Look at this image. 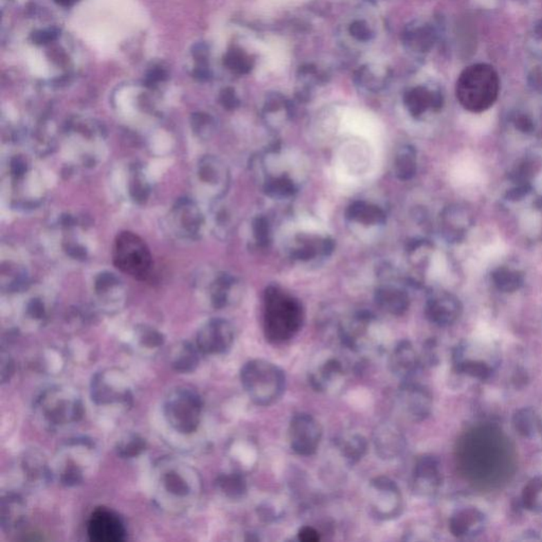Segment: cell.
<instances>
[{
  "label": "cell",
  "instance_id": "3957f363",
  "mask_svg": "<svg viewBox=\"0 0 542 542\" xmlns=\"http://www.w3.org/2000/svg\"><path fill=\"white\" fill-rule=\"evenodd\" d=\"M33 415L37 424L49 432H57L81 422L84 404L73 386L53 384L34 398Z\"/></svg>",
  "mask_w": 542,
  "mask_h": 542
},
{
  "label": "cell",
  "instance_id": "5b68a950",
  "mask_svg": "<svg viewBox=\"0 0 542 542\" xmlns=\"http://www.w3.org/2000/svg\"><path fill=\"white\" fill-rule=\"evenodd\" d=\"M162 414L169 429L183 436L196 433L203 418V400L196 389L179 386L167 392Z\"/></svg>",
  "mask_w": 542,
  "mask_h": 542
},
{
  "label": "cell",
  "instance_id": "7a4b0ae2",
  "mask_svg": "<svg viewBox=\"0 0 542 542\" xmlns=\"http://www.w3.org/2000/svg\"><path fill=\"white\" fill-rule=\"evenodd\" d=\"M304 317L299 299L277 285L267 287L263 298V330L269 342H290L302 328Z\"/></svg>",
  "mask_w": 542,
  "mask_h": 542
},
{
  "label": "cell",
  "instance_id": "1f68e13d",
  "mask_svg": "<svg viewBox=\"0 0 542 542\" xmlns=\"http://www.w3.org/2000/svg\"><path fill=\"white\" fill-rule=\"evenodd\" d=\"M216 487L219 493L231 500L242 499L248 490L246 478L237 470L219 474L216 479Z\"/></svg>",
  "mask_w": 542,
  "mask_h": 542
},
{
  "label": "cell",
  "instance_id": "f1b7e54d",
  "mask_svg": "<svg viewBox=\"0 0 542 542\" xmlns=\"http://www.w3.org/2000/svg\"><path fill=\"white\" fill-rule=\"evenodd\" d=\"M458 304L450 295L438 292L432 295L426 303V316L433 324L445 326L456 316Z\"/></svg>",
  "mask_w": 542,
  "mask_h": 542
},
{
  "label": "cell",
  "instance_id": "f546056e",
  "mask_svg": "<svg viewBox=\"0 0 542 542\" xmlns=\"http://www.w3.org/2000/svg\"><path fill=\"white\" fill-rule=\"evenodd\" d=\"M346 215L351 222L366 227L380 226L386 221V212L380 206L366 200L353 201L346 209Z\"/></svg>",
  "mask_w": 542,
  "mask_h": 542
},
{
  "label": "cell",
  "instance_id": "9a60e30c",
  "mask_svg": "<svg viewBox=\"0 0 542 542\" xmlns=\"http://www.w3.org/2000/svg\"><path fill=\"white\" fill-rule=\"evenodd\" d=\"M322 438V428L318 420L308 413H297L288 426L290 448L299 456L316 454Z\"/></svg>",
  "mask_w": 542,
  "mask_h": 542
},
{
  "label": "cell",
  "instance_id": "f907efd6",
  "mask_svg": "<svg viewBox=\"0 0 542 542\" xmlns=\"http://www.w3.org/2000/svg\"><path fill=\"white\" fill-rule=\"evenodd\" d=\"M165 79H167V73L163 71L162 68L156 67L147 73V84L149 86H151V85H156L157 83Z\"/></svg>",
  "mask_w": 542,
  "mask_h": 542
},
{
  "label": "cell",
  "instance_id": "ffe728a7",
  "mask_svg": "<svg viewBox=\"0 0 542 542\" xmlns=\"http://www.w3.org/2000/svg\"><path fill=\"white\" fill-rule=\"evenodd\" d=\"M376 454L382 460L398 459L406 449V438L402 429L393 422L380 424L373 436Z\"/></svg>",
  "mask_w": 542,
  "mask_h": 542
},
{
  "label": "cell",
  "instance_id": "ac0fdd59",
  "mask_svg": "<svg viewBox=\"0 0 542 542\" xmlns=\"http://www.w3.org/2000/svg\"><path fill=\"white\" fill-rule=\"evenodd\" d=\"M203 285V295L211 308L224 310L232 305L240 295V282L232 274L218 272Z\"/></svg>",
  "mask_w": 542,
  "mask_h": 542
},
{
  "label": "cell",
  "instance_id": "5bb4252c",
  "mask_svg": "<svg viewBox=\"0 0 542 542\" xmlns=\"http://www.w3.org/2000/svg\"><path fill=\"white\" fill-rule=\"evenodd\" d=\"M234 342V328L224 318H212L199 328L195 337L201 354L205 356L224 355L232 348Z\"/></svg>",
  "mask_w": 542,
  "mask_h": 542
},
{
  "label": "cell",
  "instance_id": "b9f144b4",
  "mask_svg": "<svg viewBox=\"0 0 542 542\" xmlns=\"http://www.w3.org/2000/svg\"><path fill=\"white\" fill-rule=\"evenodd\" d=\"M192 124L193 131L196 133L197 137L201 139H207L210 137L211 133L213 131L212 118L207 113H196L192 115Z\"/></svg>",
  "mask_w": 542,
  "mask_h": 542
},
{
  "label": "cell",
  "instance_id": "f6af8a7d",
  "mask_svg": "<svg viewBox=\"0 0 542 542\" xmlns=\"http://www.w3.org/2000/svg\"><path fill=\"white\" fill-rule=\"evenodd\" d=\"M14 362L8 353L3 350L1 352V382L6 384L11 380L14 374Z\"/></svg>",
  "mask_w": 542,
  "mask_h": 542
},
{
  "label": "cell",
  "instance_id": "db71d44e",
  "mask_svg": "<svg viewBox=\"0 0 542 542\" xmlns=\"http://www.w3.org/2000/svg\"><path fill=\"white\" fill-rule=\"evenodd\" d=\"M57 3L62 6H71L77 1V0H55Z\"/></svg>",
  "mask_w": 542,
  "mask_h": 542
},
{
  "label": "cell",
  "instance_id": "60d3db41",
  "mask_svg": "<svg viewBox=\"0 0 542 542\" xmlns=\"http://www.w3.org/2000/svg\"><path fill=\"white\" fill-rule=\"evenodd\" d=\"M252 233L258 246H268L271 241V227L268 219L263 215L253 219Z\"/></svg>",
  "mask_w": 542,
  "mask_h": 542
},
{
  "label": "cell",
  "instance_id": "816d5d0a",
  "mask_svg": "<svg viewBox=\"0 0 542 542\" xmlns=\"http://www.w3.org/2000/svg\"><path fill=\"white\" fill-rule=\"evenodd\" d=\"M192 55L199 64H207L208 47L205 44H196L192 49Z\"/></svg>",
  "mask_w": 542,
  "mask_h": 542
},
{
  "label": "cell",
  "instance_id": "681fc988",
  "mask_svg": "<svg viewBox=\"0 0 542 542\" xmlns=\"http://www.w3.org/2000/svg\"><path fill=\"white\" fill-rule=\"evenodd\" d=\"M298 539L303 542H318L321 540V536L315 527L306 525L299 530Z\"/></svg>",
  "mask_w": 542,
  "mask_h": 542
},
{
  "label": "cell",
  "instance_id": "7c38bea8",
  "mask_svg": "<svg viewBox=\"0 0 542 542\" xmlns=\"http://www.w3.org/2000/svg\"><path fill=\"white\" fill-rule=\"evenodd\" d=\"M15 474L24 489L41 490L53 480L51 461L43 451L30 448L19 454L16 460Z\"/></svg>",
  "mask_w": 542,
  "mask_h": 542
},
{
  "label": "cell",
  "instance_id": "d6986e66",
  "mask_svg": "<svg viewBox=\"0 0 542 542\" xmlns=\"http://www.w3.org/2000/svg\"><path fill=\"white\" fill-rule=\"evenodd\" d=\"M398 404L411 420H424L429 414L430 398L428 392L412 380L402 382L398 392Z\"/></svg>",
  "mask_w": 542,
  "mask_h": 542
},
{
  "label": "cell",
  "instance_id": "4dcf8cb0",
  "mask_svg": "<svg viewBox=\"0 0 542 542\" xmlns=\"http://www.w3.org/2000/svg\"><path fill=\"white\" fill-rule=\"evenodd\" d=\"M418 171V155L412 145L404 144L398 147L393 161V172L396 178L408 181L415 176Z\"/></svg>",
  "mask_w": 542,
  "mask_h": 542
},
{
  "label": "cell",
  "instance_id": "8992f818",
  "mask_svg": "<svg viewBox=\"0 0 542 542\" xmlns=\"http://www.w3.org/2000/svg\"><path fill=\"white\" fill-rule=\"evenodd\" d=\"M497 71L486 64H474L466 68L456 83V97L464 109L483 111L495 103L499 93Z\"/></svg>",
  "mask_w": 542,
  "mask_h": 542
},
{
  "label": "cell",
  "instance_id": "cb8c5ba5",
  "mask_svg": "<svg viewBox=\"0 0 542 542\" xmlns=\"http://www.w3.org/2000/svg\"><path fill=\"white\" fill-rule=\"evenodd\" d=\"M438 463L431 456H422L416 462L412 477V489L418 496L433 493L438 486Z\"/></svg>",
  "mask_w": 542,
  "mask_h": 542
},
{
  "label": "cell",
  "instance_id": "30bf717a",
  "mask_svg": "<svg viewBox=\"0 0 542 542\" xmlns=\"http://www.w3.org/2000/svg\"><path fill=\"white\" fill-rule=\"evenodd\" d=\"M230 171L218 157H201L195 167V183L200 195L209 200L222 199L230 187Z\"/></svg>",
  "mask_w": 542,
  "mask_h": 542
},
{
  "label": "cell",
  "instance_id": "c3c4849f",
  "mask_svg": "<svg viewBox=\"0 0 542 542\" xmlns=\"http://www.w3.org/2000/svg\"><path fill=\"white\" fill-rule=\"evenodd\" d=\"M219 101L223 106L229 111L236 109L240 105V100L235 95V91L232 88H226L221 93Z\"/></svg>",
  "mask_w": 542,
  "mask_h": 542
},
{
  "label": "cell",
  "instance_id": "7dc6e473",
  "mask_svg": "<svg viewBox=\"0 0 542 542\" xmlns=\"http://www.w3.org/2000/svg\"><path fill=\"white\" fill-rule=\"evenodd\" d=\"M57 37H59V31L57 29H47L34 32L31 39L37 45H46L50 41H55Z\"/></svg>",
  "mask_w": 542,
  "mask_h": 542
},
{
  "label": "cell",
  "instance_id": "44dd1931",
  "mask_svg": "<svg viewBox=\"0 0 542 542\" xmlns=\"http://www.w3.org/2000/svg\"><path fill=\"white\" fill-rule=\"evenodd\" d=\"M0 525L5 533H14L25 525L28 506L19 490H8L1 496Z\"/></svg>",
  "mask_w": 542,
  "mask_h": 542
},
{
  "label": "cell",
  "instance_id": "ab89813d",
  "mask_svg": "<svg viewBox=\"0 0 542 542\" xmlns=\"http://www.w3.org/2000/svg\"><path fill=\"white\" fill-rule=\"evenodd\" d=\"M225 64L231 71H235L236 73H242V75L249 73L252 68V61L250 57H247L241 50L237 49L231 50L227 53L226 57H225Z\"/></svg>",
  "mask_w": 542,
  "mask_h": 542
},
{
  "label": "cell",
  "instance_id": "ee69618b",
  "mask_svg": "<svg viewBox=\"0 0 542 542\" xmlns=\"http://www.w3.org/2000/svg\"><path fill=\"white\" fill-rule=\"evenodd\" d=\"M230 229V217L228 212L225 210L218 211L214 215V231L216 234H227Z\"/></svg>",
  "mask_w": 542,
  "mask_h": 542
},
{
  "label": "cell",
  "instance_id": "d6a6232c",
  "mask_svg": "<svg viewBox=\"0 0 542 542\" xmlns=\"http://www.w3.org/2000/svg\"><path fill=\"white\" fill-rule=\"evenodd\" d=\"M344 366L337 358H330L310 376V384L317 391H324L334 380L342 377Z\"/></svg>",
  "mask_w": 542,
  "mask_h": 542
},
{
  "label": "cell",
  "instance_id": "d4e9b609",
  "mask_svg": "<svg viewBox=\"0 0 542 542\" xmlns=\"http://www.w3.org/2000/svg\"><path fill=\"white\" fill-rule=\"evenodd\" d=\"M374 300L380 310L392 316H402L409 310V295L398 286L382 285L378 287L374 294Z\"/></svg>",
  "mask_w": 542,
  "mask_h": 542
},
{
  "label": "cell",
  "instance_id": "7402d4cb",
  "mask_svg": "<svg viewBox=\"0 0 542 542\" xmlns=\"http://www.w3.org/2000/svg\"><path fill=\"white\" fill-rule=\"evenodd\" d=\"M334 248V241L330 237L301 234L296 237L290 254L294 260L310 262L317 258L330 256Z\"/></svg>",
  "mask_w": 542,
  "mask_h": 542
},
{
  "label": "cell",
  "instance_id": "9c48e42d",
  "mask_svg": "<svg viewBox=\"0 0 542 542\" xmlns=\"http://www.w3.org/2000/svg\"><path fill=\"white\" fill-rule=\"evenodd\" d=\"M113 264L123 274L139 281L153 276V256L147 243L136 233L123 231L115 237L113 248Z\"/></svg>",
  "mask_w": 542,
  "mask_h": 542
},
{
  "label": "cell",
  "instance_id": "484cf974",
  "mask_svg": "<svg viewBox=\"0 0 542 542\" xmlns=\"http://www.w3.org/2000/svg\"><path fill=\"white\" fill-rule=\"evenodd\" d=\"M201 356L195 342H181L169 351V364L175 372L190 374L198 368Z\"/></svg>",
  "mask_w": 542,
  "mask_h": 542
},
{
  "label": "cell",
  "instance_id": "6da1fadb",
  "mask_svg": "<svg viewBox=\"0 0 542 542\" xmlns=\"http://www.w3.org/2000/svg\"><path fill=\"white\" fill-rule=\"evenodd\" d=\"M151 490L155 504L169 515H181L198 501L203 490L200 474L183 460L167 456L155 463Z\"/></svg>",
  "mask_w": 542,
  "mask_h": 542
},
{
  "label": "cell",
  "instance_id": "4316f807",
  "mask_svg": "<svg viewBox=\"0 0 542 542\" xmlns=\"http://www.w3.org/2000/svg\"><path fill=\"white\" fill-rule=\"evenodd\" d=\"M165 344V335L154 326L140 324L133 330L131 340V348L143 356H154Z\"/></svg>",
  "mask_w": 542,
  "mask_h": 542
},
{
  "label": "cell",
  "instance_id": "8d00e7d4",
  "mask_svg": "<svg viewBox=\"0 0 542 542\" xmlns=\"http://www.w3.org/2000/svg\"><path fill=\"white\" fill-rule=\"evenodd\" d=\"M129 193L135 203H144L151 195V183L147 178L144 167L141 165H133L129 169Z\"/></svg>",
  "mask_w": 542,
  "mask_h": 542
},
{
  "label": "cell",
  "instance_id": "83f0119b",
  "mask_svg": "<svg viewBox=\"0 0 542 542\" xmlns=\"http://www.w3.org/2000/svg\"><path fill=\"white\" fill-rule=\"evenodd\" d=\"M404 105L414 118H420L428 111H438L442 106V95L426 87H416L404 97Z\"/></svg>",
  "mask_w": 542,
  "mask_h": 542
},
{
  "label": "cell",
  "instance_id": "52a82bcc",
  "mask_svg": "<svg viewBox=\"0 0 542 542\" xmlns=\"http://www.w3.org/2000/svg\"><path fill=\"white\" fill-rule=\"evenodd\" d=\"M241 382L251 402L266 406L282 398L286 376L277 364L265 359H253L241 370Z\"/></svg>",
  "mask_w": 542,
  "mask_h": 542
},
{
  "label": "cell",
  "instance_id": "7bdbcfd3",
  "mask_svg": "<svg viewBox=\"0 0 542 542\" xmlns=\"http://www.w3.org/2000/svg\"><path fill=\"white\" fill-rule=\"evenodd\" d=\"M495 280L498 284L504 287H516L519 283L520 276L516 271L501 269L495 274Z\"/></svg>",
  "mask_w": 542,
  "mask_h": 542
},
{
  "label": "cell",
  "instance_id": "277c9868",
  "mask_svg": "<svg viewBox=\"0 0 542 542\" xmlns=\"http://www.w3.org/2000/svg\"><path fill=\"white\" fill-rule=\"evenodd\" d=\"M97 443L87 436L66 440L51 461L53 480L64 487H77L95 474L99 466Z\"/></svg>",
  "mask_w": 542,
  "mask_h": 542
},
{
  "label": "cell",
  "instance_id": "e575fe53",
  "mask_svg": "<svg viewBox=\"0 0 542 542\" xmlns=\"http://www.w3.org/2000/svg\"><path fill=\"white\" fill-rule=\"evenodd\" d=\"M467 215L461 209L449 208L444 211L442 216V231L447 240H460L465 230H467Z\"/></svg>",
  "mask_w": 542,
  "mask_h": 542
},
{
  "label": "cell",
  "instance_id": "d590c367",
  "mask_svg": "<svg viewBox=\"0 0 542 542\" xmlns=\"http://www.w3.org/2000/svg\"><path fill=\"white\" fill-rule=\"evenodd\" d=\"M21 318L27 328H41L49 318L48 303L41 297H32L24 305Z\"/></svg>",
  "mask_w": 542,
  "mask_h": 542
},
{
  "label": "cell",
  "instance_id": "f5cc1de1",
  "mask_svg": "<svg viewBox=\"0 0 542 542\" xmlns=\"http://www.w3.org/2000/svg\"><path fill=\"white\" fill-rule=\"evenodd\" d=\"M259 515H260L261 519L266 522L271 521V520H274L277 518V513H274V510L268 505L261 506L259 508Z\"/></svg>",
  "mask_w": 542,
  "mask_h": 542
},
{
  "label": "cell",
  "instance_id": "8fae6325",
  "mask_svg": "<svg viewBox=\"0 0 542 542\" xmlns=\"http://www.w3.org/2000/svg\"><path fill=\"white\" fill-rule=\"evenodd\" d=\"M368 506L377 519L398 518L402 511V495L398 484L386 476L373 478L368 484Z\"/></svg>",
  "mask_w": 542,
  "mask_h": 542
},
{
  "label": "cell",
  "instance_id": "603a6c76",
  "mask_svg": "<svg viewBox=\"0 0 542 542\" xmlns=\"http://www.w3.org/2000/svg\"><path fill=\"white\" fill-rule=\"evenodd\" d=\"M389 364L392 373L402 382L413 380L420 366L418 353L408 340H402L396 344Z\"/></svg>",
  "mask_w": 542,
  "mask_h": 542
},
{
  "label": "cell",
  "instance_id": "ba28073f",
  "mask_svg": "<svg viewBox=\"0 0 542 542\" xmlns=\"http://www.w3.org/2000/svg\"><path fill=\"white\" fill-rule=\"evenodd\" d=\"M91 398L100 408L125 410L133 404V388L127 373L115 366L101 368L93 374L89 386Z\"/></svg>",
  "mask_w": 542,
  "mask_h": 542
},
{
  "label": "cell",
  "instance_id": "4fadbf2b",
  "mask_svg": "<svg viewBox=\"0 0 542 542\" xmlns=\"http://www.w3.org/2000/svg\"><path fill=\"white\" fill-rule=\"evenodd\" d=\"M169 228L181 240L197 241L206 227V217L194 199L179 198L169 211Z\"/></svg>",
  "mask_w": 542,
  "mask_h": 542
},
{
  "label": "cell",
  "instance_id": "f35d334b",
  "mask_svg": "<svg viewBox=\"0 0 542 542\" xmlns=\"http://www.w3.org/2000/svg\"><path fill=\"white\" fill-rule=\"evenodd\" d=\"M338 447L346 462L354 465L366 456L368 451V440L362 434H351L339 440Z\"/></svg>",
  "mask_w": 542,
  "mask_h": 542
},
{
  "label": "cell",
  "instance_id": "74e56055",
  "mask_svg": "<svg viewBox=\"0 0 542 542\" xmlns=\"http://www.w3.org/2000/svg\"><path fill=\"white\" fill-rule=\"evenodd\" d=\"M147 449V442L141 434L129 432L121 436L115 444V454L124 460L137 459Z\"/></svg>",
  "mask_w": 542,
  "mask_h": 542
},
{
  "label": "cell",
  "instance_id": "bcb514c9",
  "mask_svg": "<svg viewBox=\"0 0 542 542\" xmlns=\"http://www.w3.org/2000/svg\"><path fill=\"white\" fill-rule=\"evenodd\" d=\"M351 34L358 41H368L372 37V31L364 21H355L350 28Z\"/></svg>",
  "mask_w": 542,
  "mask_h": 542
},
{
  "label": "cell",
  "instance_id": "2e32d148",
  "mask_svg": "<svg viewBox=\"0 0 542 542\" xmlns=\"http://www.w3.org/2000/svg\"><path fill=\"white\" fill-rule=\"evenodd\" d=\"M87 536L93 542H122L127 539V525L111 508L97 507L87 522Z\"/></svg>",
  "mask_w": 542,
  "mask_h": 542
},
{
  "label": "cell",
  "instance_id": "836d02e7",
  "mask_svg": "<svg viewBox=\"0 0 542 542\" xmlns=\"http://www.w3.org/2000/svg\"><path fill=\"white\" fill-rule=\"evenodd\" d=\"M263 190L265 194L271 198L286 199L294 196L298 192V185L290 175L282 173L266 178L263 185Z\"/></svg>",
  "mask_w": 542,
  "mask_h": 542
},
{
  "label": "cell",
  "instance_id": "e0dca14e",
  "mask_svg": "<svg viewBox=\"0 0 542 542\" xmlns=\"http://www.w3.org/2000/svg\"><path fill=\"white\" fill-rule=\"evenodd\" d=\"M93 296L102 312L115 314L122 310L127 300L124 283L111 271H102L93 280Z\"/></svg>",
  "mask_w": 542,
  "mask_h": 542
}]
</instances>
